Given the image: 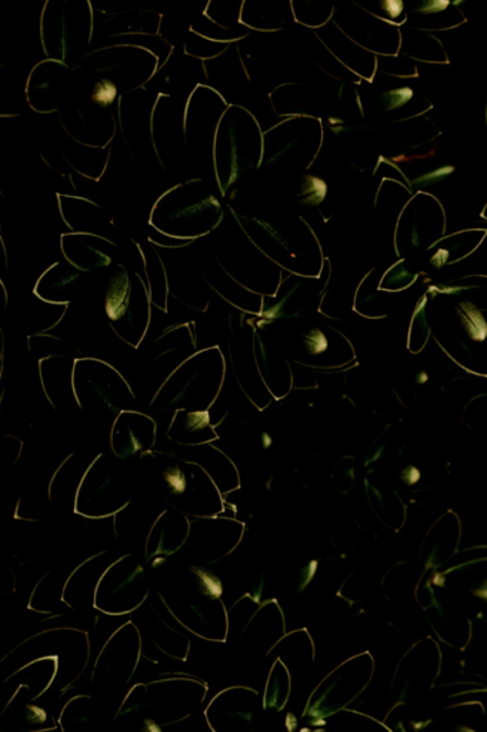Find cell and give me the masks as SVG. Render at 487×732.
Returning <instances> with one entry per match:
<instances>
[{"instance_id": "6da1fadb", "label": "cell", "mask_w": 487, "mask_h": 732, "mask_svg": "<svg viewBox=\"0 0 487 732\" xmlns=\"http://www.w3.org/2000/svg\"><path fill=\"white\" fill-rule=\"evenodd\" d=\"M225 378V360L218 348H209L180 363L152 398L155 411H206L218 398Z\"/></svg>"}, {"instance_id": "7a4b0ae2", "label": "cell", "mask_w": 487, "mask_h": 732, "mask_svg": "<svg viewBox=\"0 0 487 732\" xmlns=\"http://www.w3.org/2000/svg\"><path fill=\"white\" fill-rule=\"evenodd\" d=\"M219 204L196 182L179 185L162 195L152 209L151 225L179 239L200 237L219 223Z\"/></svg>"}, {"instance_id": "3957f363", "label": "cell", "mask_w": 487, "mask_h": 732, "mask_svg": "<svg viewBox=\"0 0 487 732\" xmlns=\"http://www.w3.org/2000/svg\"><path fill=\"white\" fill-rule=\"evenodd\" d=\"M43 51L49 59L69 65L92 45L95 9L89 0H51L44 4L41 23Z\"/></svg>"}, {"instance_id": "277c9868", "label": "cell", "mask_w": 487, "mask_h": 732, "mask_svg": "<svg viewBox=\"0 0 487 732\" xmlns=\"http://www.w3.org/2000/svg\"><path fill=\"white\" fill-rule=\"evenodd\" d=\"M105 311L116 337L137 350L149 331L152 317V303L144 278L117 265L106 288Z\"/></svg>"}, {"instance_id": "5b68a950", "label": "cell", "mask_w": 487, "mask_h": 732, "mask_svg": "<svg viewBox=\"0 0 487 732\" xmlns=\"http://www.w3.org/2000/svg\"><path fill=\"white\" fill-rule=\"evenodd\" d=\"M73 394L82 411L91 415L117 416L132 410L135 392L110 362L79 358L73 365Z\"/></svg>"}, {"instance_id": "8992f818", "label": "cell", "mask_w": 487, "mask_h": 732, "mask_svg": "<svg viewBox=\"0 0 487 732\" xmlns=\"http://www.w3.org/2000/svg\"><path fill=\"white\" fill-rule=\"evenodd\" d=\"M132 494L126 470L105 452H101L83 475L73 513L91 520L112 518L132 503Z\"/></svg>"}, {"instance_id": "52a82bcc", "label": "cell", "mask_w": 487, "mask_h": 732, "mask_svg": "<svg viewBox=\"0 0 487 732\" xmlns=\"http://www.w3.org/2000/svg\"><path fill=\"white\" fill-rule=\"evenodd\" d=\"M91 68L110 81L117 91L129 93L142 90L157 69V58L139 45H111L95 49L83 56L77 68Z\"/></svg>"}, {"instance_id": "ba28073f", "label": "cell", "mask_w": 487, "mask_h": 732, "mask_svg": "<svg viewBox=\"0 0 487 732\" xmlns=\"http://www.w3.org/2000/svg\"><path fill=\"white\" fill-rule=\"evenodd\" d=\"M249 113L239 106H230L219 121L215 140L216 174L221 188L232 184L252 165L258 142V127L246 124Z\"/></svg>"}, {"instance_id": "9c48e42d", "label": "cell", "mask_w": 487, "mask_h": 732, "mask_svg": "<svg viewBox=\"0 0 487 732\" xmlns=\"http://www.w3.org/2000/svg\"><path fill=\"white\" fill-rule=\"evenodd\" d=\"M147 592L145 569L132 554L116 558L103 573L93 607L110 616H123L139 608Z\"/></svg>"}, {"instance_id": "30bf717a", "label": "cell", "mask_w": 487, "mask_h": 732, "mask_svg": "<svg viewBox=\"0 0 487 732\" xmlns=\"http://www.w3.org/2000/svg\"><path fill=\"white\" fill-rule=\"evenodd\" d=\"M164 484L172 505L182 514L209 518L224 511L218 486L195 462L167 466Z\"/></svg>"}, {"instance_id": "8fae6325", "label": "cell", "mask_w": 487, "mask_h": 732, "mask_svg": "<svg viewBox=\"0 0 487 732\" xmlns=\"http://www.w3.org/2000/svg\"><path fill=\"white\" fill-rule=\"evenodd\" d=\"M72 66L55 59H44L32 69L27 80V101L34 112L55 113L72 100Z\"/></svg>"}, {"instance_id": "7c38bea8", "label": "cell", "mask_w": 487, "mask_h": 732, "mask_svg": "<svg viewBox=\"0 0 487 732\" xmlns=\"http://www.w3.org/2000/svg\"><path fill=\"white\" fill-rule=\"evenodd\" d=\"M61 122L63 130L73 142L89 147L107 150L116 136L117 122L111 107L85 103L68 106L63 110Z\"/></svg>"}, {"instance_id": "4fadbf2b", "label": "cell", "mask_w": 487, "mask_h": 732, "mask_svg": "<svg viewBox=\"0 0 487 732\" xmlns=\"http://www.w3.org/2000/svg\"><path fill=\"white\" fill-rule=\"evenodd\" d=\"M154 103L151 102L144 87L129 93H122L117 101V127H120L123 142L137 161L146 150L152 147L151 117Z\"/></svg>"}, {"instance_id": "5bb4252c", "label": "cell", "mask_w": 487, "mask_h": 732, "mask_svg": "<svg viewBox=\"0 0 487 732\" xmlns=\"http://www.w3.org/2000/svg\"><path fill=\"white\" fill-rule=\"evenodd\" d=\"M156 422L144 412L127 410L113 421L111 449L122 461L139 458L151 454L156 444Z\"/></svg>"}, {"instance_id": "9a60e30c", "label": "cell", "mask_w": 487, "mask_h": 732, "mask_svg": "<svg viewBox=\"0 0 487 732\" xmlns=\"http://www.w3.org/2000/svg\"><path fill=\"white\" fill-rule=\"evenodd\" d=\"M61 248L66 262L83 274L111 267L117 254L113 240L93 234H63Z\"/></svg>"}, {"instance_id": "2e32d148", "label": "cell", "mask_w": 487, "mask_h": 732, "mask_svg": "<svg viewBox=\"0 0 487 732\" xmlns=\"http://www.w3.org/2000/svg\"><path fill=\"white\" fill-rule=\"evenodd\" d=\"M190 529L189 519L185 514L174 508L164 513L152 523L146 535L145 557L147 563L170 557L179 551L188 539Z\"/></svg>"}, {"instance_id": "e0dca14e", "label": "cell", "mask_w": 487, "mask_h": 732, "mask_svg": "<svg viewBox=\"0 0 487 732\" xmlns=\"http://www.w3.org/2000/svg\"><path fill=\"white\" fill-rule=\"evenodd\" d=\"M92 460H87L82 452H72L65 461L59 465L52 475L48 486L49 507L55 513H73L75 501L83 475Z\"/></svg>"}, {"instance_id": "ac0fdd59", "label": "cell", "mask_w": 487, "mask_h": 732, "mask_svg": "<svg viewBox=\"0 0 487 732\" xmlns=\"http://www.w3.org/2000/svg\"><path fill=\"white\" fill-rule=\"evenodd\" d=\"M85 275L68 262L53 264L39 278L34 295L43 302L68 308L81 293Z\"/></svg>"}, {"instance_id": "d6986e66", "label": "cell", "mask_w": 487, "mask_h": 732, "mask_svg": "<svg viewBox=\"0 0 487 732\" xmlns=\"http://www.w3.org/2000/svg\"><path fill=\"white\" fill-rule=\"evenodd\" d=\"M110 551L92 555L79 564L69 575L65 587H63L62 599L69 606L85 607L87 602L93 604L97 584L106 568L115 561Z\"/></svg>"}, {"instance_id": "ffe728a7", "label": "cell", "mask_w": 487, "mask_h": 732, "mask_svg": "<svg viewBox=\"0 0 487 732\" xmlns=\"http://www.w3.org/2000/svg\"><path fill=\"white\" fill-rule=\"evenodd\" d=\"M73 365L75 360L69 355L46 357L39 361L44 395L56 410L77 406L73 394Z\"/></svg>"}, {"instance_id": "44dd1931", "label": "cell", "mask_w": 487, "mask_h": 732, "mask_svg": "<svg viewBox=\"0 0 487 732\" xmlns=\"http://www.w3.org/2000/svg\"><path fill=\"white\" fill-rule=\"evenodd\" d=\"M58 200L63 223L72 233L106 237L110 223L100 205L77 195H59Z\"/></svg>"}, {"instance_id": "7402d4cb", "label": "cell", "mask_w": 487, "mask_h": 732, "mask_svg": "<svg viewBox=\"0 0 487 732\" xmlns=\"http://www.w3.org/2000/svg\"><path fill=\"white\" fill-rule=\"evenodd\" d=\"M167 436L177 444L189 446L205 445L218 439L214 426L210 425L208 412L185 410L175 412Z\"/></svg>"}, {"instance_id": "603a6c76", "label": "cell", "mask_w": 487, "mask_h": 732, "mask_svg": "<svg viewBox=\"0 0 487 732\" xmlns=\"http://www.w3.org/2000/svg\"><path fill=\"white\" fill-rule=\"evenodd\" d=\"M159 17L154 12L147 11H122V12H107L105 21L95 24V33L97 31L103 34V38H121V37H145L152 34L155 37L159 23L154 22V18Z\"/></svg>"}, {"instance_id": "cb8c5ba5", "label": "cell", "mask_w": 487, "mask_h": 732, "mask_svg": "<svg viewBox=\"0 0 487 732\" xmlns=\"http://www.w3.org/2000/svg\"><path fill=\"white\" fill-rule=\"evenodd\" d=\"M72 146L65 152L68 165L76 174L85 176L91 181H100L105 174L107 162L111 158L110 147L100 150V147H89L76 144L72 141Z\"/></svg>"}, {"instance_id": "d4e9b609", "label": "cell", "mask_w": 487, "mask_h": 732, "mask_svg": "<svg viewBox=\"0 0 487 732\" xmlns=\"http://www.w3.org/2000/svg\"><path fill=\"white\" fill-rule=\"evenodd\" d=\"M27 101V81L13 69L0 66V116H18Z\"/></svg>"}, {"instance_id": "484cf974", "label": "cell", "mask_w": 487, "mask_h": 732, "mask_svg": "<svg viewBox=\"0 0 487 732\" xmlns=\"http://www.w3.org/2000/svg\"><path fill=\"white\" fill-rule=\"evenodd\" d=\"M142 258H144L145 272L147 277L146 289L149 293L151 303L159 309H166V295L157 283V279L166 281L165 269L162 267L159 255L154 249H141Z\"/></svg>"}, {"instance_id": "4316f807", "label": "cell", "mask_w": 487, "mask_h": 732, "mask_svg": "<svg viewBox=\"0 0 487 732\" xmlns=\"http://www.w3.org/2000/svg\"><path fill=\"white\" fill-rule=\"evenodd\" d=\"M22 442L11 435H0V466H11L21 456Z\"/></svg>"}, {"instance_id": "83f0119b", "label": "cell", "mask_w": 487, "mask_h": 732, "mask_svg": "<svg viewBox=\"0 0 487 732\" xmlns=\"http://www.w3.org/2000/svg\"><path fill=\"white\" fill-rule=\"evenodd\" d=\"M117 92L120 91H117V87L113 83L101 80L93 87L91 102L96 103V105L111 107L112 103H115L117 100Z\"/></svg>"}, {"instance_id": "f1b7e54d", "label": "cell", "mask_w": 487, "mask_h": 732, "mask_svg": "<svg viewBox=\"0 0 487 732\" xmlns=\"http://www.w3.org/2000/svg\"><path fill=\"white\" fill-rule=\"evenodd\" d=\"M7 303H8L7 288H4L3 282L0 281V311H3L4 307H7Z\"/></svg>"}, {"instance_id": "f546056e", "label": "cell", "mask_w": 487, "mask_h": 732, "mask_svg": "<svg viewBox=\"0 0 487 732\" xmlns=\"http://www.w3.org/2000/svg\"><path fill=\"white\" fill-rule=\"evenodd\" d=\"M8 258H7V249H4V244L2 240V237H0V267H7Z\"/></svg>"}, {"instance_id": "4dcf8cb0", "label": "cell", "mask_w": 487, "mask_h": 732, "mask_svg": "<svg viewBox=\"0 0 487 732\" xmlns=\"http://www.w3.org/2000/svg\"><path fill=\"white\" fill-rule=\"evenodd\" d=\"M2 358H3V336L2 331H0V363H2ZM2 368V365H0Z\"/></svg>"}]
</instances>
